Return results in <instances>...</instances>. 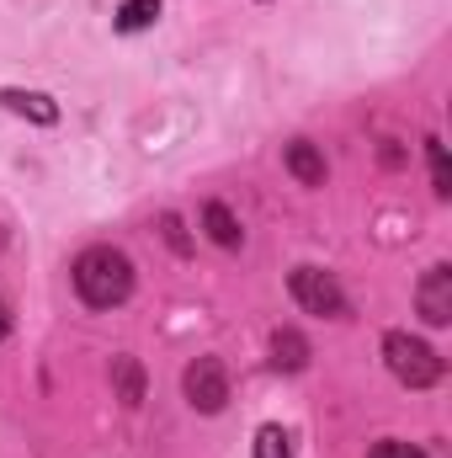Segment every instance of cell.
I'll return each mask as SVG.
<instances>
[{"label":"cell","mask_w":452,"mask_h":458,"mask_svg":"<svg viewBox=\"0 0 452 458\" xmlns=\"http://www.w3.org/2000/svg\"><path fill=\"white\" fill-rule=\"evenodd\" d=\"M288 288H293V299H298L309 315H331V320L346 315V293H340V283L331 277V272H320V267H293Z\"/></svg>","instance_id":"obj_3"},{"label":"cell","mask_w":452,"mask_h":458,"mask_svg":"<svg viewBox=\"0 0 452 458\" xmlns=\"http://www.w3.org/2000/svg\"><path fill=\"white\" fill-rule=\"evenodd\" d=\"M0 102H5L11 113L32 117V123H54V117H59V107H54L48 97H38V91H0Z\"/></svg>","instance_id":"obj_7"},{"label":"cell","mask_w":452,"mask_h":458,"mask_svg":"<svg viewBox=\"0 0 452 458\" xmlns=\"http://www.w3.org/2000/svg\"><path fill=\"white\" fill-rule=\"evenodd\" d=\"M415 304H421V320H426V326H448L452 320V267H431V272L421 277Z\"/></svg>","instance_id":"obj_5"},{"label":"cell","mask_w":452,"mask_h":458,"mask_svg":"<svg viewBox=\"0 0 452 458\" xmlns=\"http://www.w3.org/2000/svg\"><path fill=\"white\" fill-rule=\"evenodd\" d=\"M155 16H160V0H122L117 32H144V27H155Z\"/></svg>","instance_id":"obj_10"},{"label":"cell","mask_w":452,"mask_h":458,"mask_svg":"<svg viewBox=\"0 0 452 458\" xmlns=\"http://www.w3.org/2000/svg\"><path fill=\"white\" fill-rule=\"evenodd\" d=\"M187 400L203 411V416H219L224 411V400H229V373H224V362L219 357H197L192 368H187Z\"/></svg>","instance_id":"obj_4"},{"label":"cell","mask_w":452,"mask_h":458,"mask_svg":"<svg viewBox=\"0 0 452 458\" xmlns=\"http://www.w3.org/2000/svg\"><path fill=\"white\" fill-rule=\"evenodd\" d=\"M165 240H171L176 250H187V234H181V219H165Z\"/></svg>","instance_id":"obj_15"},{"label":"cell","mask_w":452,"mask_h":458,"mask_svg":"<svg viewBox=\"0 0 452 458\" xmlns=\"http://www.w3.org/2000/svg\"><path fill=\"white\" fill-rule=\"evenodd\" d=\"M288 171H293L304 187H325V155H320L309 139H293V144H288Z\"/></svg>","instance_id":"obj_6"},{"label":"cell","mask_w":452,"mask_h":458,"mask_svg":"<svg viewBox=\"0 0 452 458\" xmlns=\"http://www.w3.org/2000/svg\"><path fill=\"white\" fill-rule=\"evenodd\" d=\"M426 160H431V182H437V192L448 198L452 176H448V149H442V139H426Z\"/></svg>","instance_id":"obj_12"},{"label":"cell","mask_w":452,"mask_h":458,"mask_svg":"<svg viewBox=\"0 0 452 458\" xmlns=\"http://www.w3.org/2000/svg\"><path fill=\"white\" fill-rule=\"evenodd\" d=\"M383 357H389V373H394L399 384H410V389H431V384L442 378V357L426 342L405 336V331H389V336H383Z\"/></svg>","instance_id":"obj_2"},{"label":"cell","mask_w":452,"mask_h":458,"mask_svg":"<svg viewBox=\"0 0 452 458\" xmlns=\"http://www.w3.org/2000/svg\"><path fill=\"white\" fill-rule=\"evenodd\" d=\"M255 458H293V437L282 427H261L255 432Z\"/></svg>","instance_id":"obj_11"},{"label":"cell","mask_w":452,"mask_h":458,"mask_svg":"<svg viewBox=\"0 0 452 458\" xmlns=\"http://www.w3.org/2000/svg\"><path fill=\"white\" fill-rule=\"evenodd\" d=\"M5 331H11V310L0 304V342H5Z\"/></svg>","instance_id":"obj_16"},{"label":"cell","mask_w":452,"mask_h":458,"mask_svg":"<svg viewBox=\"0 0 452 458\" xmlns=\"http://www.w3.org/2000/svg\"><path fill=\"white\" fill-rule=\"evenodd\" d=\"M203 229H208V234H213V245H224V250H234V245H239V234H245V229L234 225V214H229L224 203H208V208H203Z\"/></svg>","instance_id":"obj_9"},{"label":"cell","mask_w":452,"mask_h":458,"mask_svg":"<svg viewBox=\"0 0 452 458\" xmlns=\"http://www.w3.org/2000/svg\"><path fill=\"white\" fill-rule=\"evenodd\" d=\"M272 362L288 368V373H298V368L309 362V342H304L298 331H277V336H272Z\"/></svg>","instance_id":"obj_8"},{"label":"cell","mask_w":452,"mask_h":458,"mask_svg":"<svg viewBox=\"0 0 452 458\" xmlns=\"http://www.w3.org/2000/svg\"><path fill=\"white\" fill-rule=\"evenodd\" d=\"M75 293L91 304V310H117L128 293H133V261L113 250V245H96L75 261Z\"/></svg>","instance_id":"obj_1"},{"label":"cell","mask_w":452,"mask_h":458,"mask_svg":"<svg viewBox=\"0 0 452 458\" xmlns=\"http://www.w3.org/2000/svg\"><path fill=\"white\" fill-rule=\"evenodd\" d=\"M372 458H426V454H421L415 443H394V437H389V443H378V448H372Z\"/></svg>","instance_id":"obj_14"},{"label":"cell","mask_w":452,"mask_h":458,"mask_svg":"<svg viewBox=\"0 0 452 458\" xmlns=\"http://www.w3.org/2000/svg\"><path fill=\"white\" fill-rule=\"evenodd\" d=\"M117 384H122V400H128V405L144 400V378H138V362H133V357L117 362Z\"/></svg>","instance_id":"obj_13"}]
</instances>
